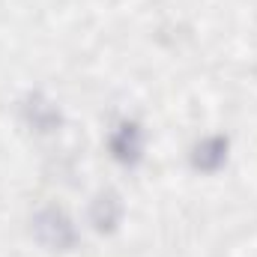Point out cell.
<instances>
[{
	"instance_id": "6da1fadb",
	"label": "cell",
	"mask_w": 257,
	"mask_h": 257,
	"mask_svg": "<svg viewBox=\"0 0 257 257\" xmlns=\"http://www.w3.org/2000/svg\"><path fill=\"white\" fill-rule=\"evenodd\" d=\"M33 233H36V239L42 245L57 248V251H66V248L75 245V227L69 224V218H66L63 212H57V209L39 212L33 218Z\"/></svg>"
},
{
	"instance_id": "7a4b0ae2",
	"label": "cell",
	"mask_w": 257,
	"mask_h": 257,
	"mask_svg": "<svg viewBox=\"0 0 257 257\" xmlns=\"http://www.w3.org/2000/svg\"><path fill=\"white\" fill-rule=\"evenodd\" d=\"M111 150H114V156L120 162H138V156H141V132H138V126L123 123L117 128L114 141H111Z\"/></svg>"
},
{
	"instance_id": "3957f363",
	"label": "cell",
	"mask_w": 257,
	"mask_h": 257,
	"mask_svg": "<svg viewBox=\"0 0 257 257\" xmlns=\"http://www.w3.org/2000/svg\"><path fill=\"white\" fill-rule=\"evenodd\" d=\"M224 156H227V141L209 138V141H203V144L194 150V165H197L200 171H215L218 165H224Z\"/></svg>"
},
{
	"instance_id": "277c9868",
	"label": "cell",
	"mask_w": 257,
	"mask_h": 257,
	"mask_svg": "<svg viewBox=\"0 0 257 257\" xmlns=\"http://www.w3.org/2000/svg\"><path fill=\"white\" fill-rule=\"evenodd\" d=\"M90 218H93V224H96L99 230H111V227L120 221V200H117L114 194H102V197H96Z\"/></svg>"
},
{
	"instance_id": "5b68a950",
	"label": "cell",
	"mask_w": 257,
	"mask_h": 257,
	"mask_svg": "<svg viewBox=\"0 0 257 257\" xmlns=\"http://www.w3.org/2000/svg\"><path fill=\"white\" fill-rule=\"evenodd\" d=\"M27 117H30V123L39 128V132H51V128L60 123L57 111L48 102H42V99H30L27 102Z\"/></svg>"
}]
</instances>
